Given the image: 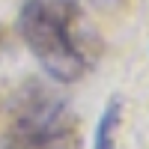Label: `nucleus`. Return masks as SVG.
<instances>
[{"label":"nucleus","mask_w":149,"mask_h":149,"mask_svg":"<svg viewBox=\"0 0 149 149\" xmlns=\"http://www.w3.org/2000/svg\"><path fill=\"white\" fill-rule=\"evenodd\" d=\"M78 18L74 0H24L18 12V36L33 51L48 78L74 84L86 74V57L72 42V24Z\"/></svg>","instance_id":"1"},{"label":"nucleus","mask_w":149,"mask_h":149,"mask_svg":"<svg viewBox=\"0 0 149 149\" xmlns=\"http://www.w3.org/2000/svg\"><path fill=\"white\" fill-rule=\"evenodd\" d=\"M0 149H78L74 119L60 95L36 93L0 140Z\"/></svg>","instance_id":"2"},{"label":"nucleus","mask_w":149,"mask_h":149,"mask_svg":"<svg viewBox=\"0 0 149 149\" xmlns=\"http://www.w3.org/2000/svg\"><path fill=\"white\" fill-rule=\"evenodd\" d=\"M119 119H122V98L113 95V98L104 104L102 116H98V122H95L93 149H113V134H116V128H119Z\"/></svg>","instance_id":"3"}]
</instances>
